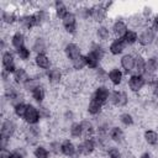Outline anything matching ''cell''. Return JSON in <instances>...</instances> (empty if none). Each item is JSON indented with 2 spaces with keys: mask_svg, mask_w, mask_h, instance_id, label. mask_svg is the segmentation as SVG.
<instances>
[{
  "mask_svg": "<svg viewBox=\"0 0 158 158\" xmlns=\"http://www.w3.org/2000/svg\"><path fill=\"white\" fill-rule=\"evenodd\" d=\"M21 137L23 144L28 148H33L38 143H41L42 138L44 137V130L41 123L38 125H23L21 130Z\"/></svg>",
  "mask_w": 158,
  "mask_h": 158,
  "instance_id": "1",
  "label": "cell"
},
{
  "mask_svg": "<svg viewBox=\"0 0 158 158\" xmlns=\"http://www.w3.org/2000/svg\"><path fill=\"white\" fill-rule=\"evenodd\" d=\"M2 99L7 102L9 107H12L17 104L25 102L26 94L21 89V86H17L14 83H10V84L2 86Z\"/></svg>",
  "mask_w": 158,
  "mask_h": 158,
  "instance_id": "2",
  "label": "cell"
},
{
  "mask_svg": "<svg viewBox=\"0 0 158 158\" xmlns=\"http://www.w3.org/2000/svg\"><path fill=\"white\" fill-rule=\"evenodd\" d=\"M130 104H131V94L128 93V90L117 88V89H112L106 109L125 110Z\"/></svg>",
  "mask_w": 158,
  "mask_h": 158,
  "instance_id": "3",
  "label": "cell"
},
{
  "mask_svg": "<svg viewBox=\"0 0 158 158\" xmlns=\"http://www.w3.org/2000/svg\"><path fill=\"white\" fill-rule=\"evenodd\" d=\"M19 121L16 117L12 115L10 116H4L0 123V136H5L10 139H15L19 135H21V130Z\"/></svg>",
  "mask_w": 158,
  "mask_h": 158,
  "instance_id": "4",
  "label": "cell"
},
{
  "mask_svg": "<svg viewBox=\"0 0 158 158\" xmlns=\"http://www.w3.org/2000/svg\"><path fill=\"white\" fill-rule=\"evenodd\" d=\"M126 86H127L130 94L138 95V96H141L146 91V89H148L143 75L142 74H137V73H132L131 75L127 77Z\"/></svg>",
  "mask_w": 158,
  "mask_h": 158,
  "instance_id": "5",
  "label": "cell"
},
{
  "mask_svg": "<svg viewBox=\"0 0 158 158\" xmlns=\"http://www.w3.org/2000/svg\"><path fill=\"white\" fill-rule=\"evenodd\" d=\"M96 153H98V144H96V141H95V136L83 138V139L77 142V154H78V157L91 158V157H95Z\"/></svg>",
  "mask_w": 158,
  "mask_h": 158,
  "instance_id": "6",
  "label": "cell"
},
{
  "mask_svg": "<svg viewBox=\"0 0 158 158\" xmlns=\"http://www.w3.org/2000/svg\"><path fill=\"white\" fill-rule=\"evenodd\" d=\"M60 26L63 28V31L68 35V36H77L79 33V19L75 14L74 10H70L62 20H60Z\"/></svg>",
  "mask_w": 158,
  "mask_h": 158,
  "instance_id": "7",
  "label": "cell"
},
{
  "mask_svg": "<svg viewBox=\"0 0 158 158\" xmlns=\"http://www.w3.org/2000/svg\"><path fill=\"white\" fill-rule=\"evenodd\" d=\"M65 72L63 67L54 64L48 70L44 72V81L51 86H58L64 83L65 80Z\"/></svg>",
  "mask_w": 158,
  "mask_h": 158,
  "instance_id": "8",
  "label": "cell"
},
{
  "mask_svg": "<svg viewBox=\"0 0 158 158\" xmlns=\"http://www.w3.org/2000/svg\"><path fill=\"white\" fill-rule=\"evenodd\" d=\"M157 33L151 28L149 25H146L144 27H142L138 31V43L137 46L142 49L146 48H151L152 46H154V42L157 40Z\"/></svg>",
  "mask_w": 158,
  "mask_h": 158,
  "instance_id": "9",
  "label": "cell"
},
{
  "mask_svg": "<svg viewBox=\"0 0 158 158\" xmlns=\"http://www.w3.org/2000/svg\"><path fill=\"white\" fill-rule=\"evenodd\" d=\"M19 67L20 64L17 63V57L14 49H7L1 52V70H5L12 75Z\"/></svg>",
  "mask_w": 158,
  "mask_h": 158,
  "instance_id": "10",
  "label": "cell"
},
{
  "mask_svg": "<svg viewBox=\"0 0 158 158\" xmlns=\"http://www.w3.org/2000/svg\"><path fill=\"white\" fill-rule=\"evenodd\" d=\"M30 48L32 49L33 54L40 53H48L49 52V40L44 33H36L31 37Z\"/></svg>",
  "mask_w": 158,
  "mask_h": 158,
  "instance_id": "11",
  "label": "cell"
},
{
  "mask_svg": "<svg viewBox=\"0 0 158 158\" xmlns=\"http://www.w3.org/2000/svg\"><path fill=\"white\" fill-rule=\"evenodd\" d=\"M17 27L20 30H22L23 32H32L33 30L38 28L37 21H36V17H35L33 12L28 11V10H26L23 12H20Z\"/></svg>",
  "mask_w": 158,
  "mask_h": 158,
  "instance_id": "12",
  "label": "cell"
},
{
  "mask_svg": "<svg viewBox=\"0 0 158 158\" xmlns=\"http://www.w3.org/2000/svg\"><path fill=\"white\" fill-rule=\"evenodd\" d=\"M62 52L64 58L70 63L74 59L83 56V47L75 41H65L62 47Z\"/></svg>",
  "mask_w": 158,
  "mask_h": 158,
  "instance_id": "13",
  "label": "cell"
},
{
  "mask_svg": "<svg viewBox=\"0 0 158 158\" xmlns=\"http://www.w3.org/2000/svg\"><path fill=\"white\" fill-rule=\"evenodd\" d=\"M125 81H126V74L122 72V69L118 65H111V67H109L107 83L112 88H115V89L121 88Z\"/></svg>",
  "mask_w": 158,
  "mask_h": 158,
  "instance_id": "14",
  "label": "cell"
},
{
  "mask_svg": "<svg viewBox=\"0 0 158 158\" xmlns=\"http://www.w3.org/2000/svg\"><path fill=\"white\" fill-rule=\"evenodd\" d=\"M111 91H112V89L110 88V85H107V84H96L89 98H93V99L100 101L106 107V105L109 102V99H110V95H111Z\"/></svg>",
  "mask_w": 158,
  "mask_h": 158,
  "instance_id": "15",
  "label": "cell"
},
{
  "mask_svg": "<svg viewBox=\"0 0 158 158\" xmlns=\"http://www.w3.org/2000/svg\"><path fill=\"white\" fill-rule=\"evenodd\" d=\"M110 10L105 5V2H95L93 4V16L91 21L96 25H102L107 21Z\"/></svg>",
  "mask_w": 158,
  "mask_h": 158,
  "instance_id": "16",
  "label": "cell"
},
{
  "mask_svg": "<svg viewBox=\"0 0 158 158\" xmlns=\"http://www.w3.org/2000/svg\"><path fill=\"white\" fill-rule=\"evenodd\" d=\"M109 138L112 144H116L120 147H122L127 143V135H126L125 128L116 123H114L111 126V128L109 131Z\"/></svg>",
  "mask_w": 158,
  "mask_h": 158,
  "instance_id": "17",
  "label": "cell"
},
{
  "mask_svg": "<svg viewBox=\"0 0 158 158\" xmlns=\"http://www.w3.org/2000/svg\"><path fill=\"white\" fill-rule=\"evenodd\" d=\"M32 12H33V15L36 17L38 28H43V27H46V26H48L51 23L52 17H53L51 7H42V6H40V7L35 9Z\"/></svg>",
  "mask_w": 158,
  "mask_h": 158,
  "instance_id": "18",
  "label": "cell"
},
{
  "mask_svg": "<svg viewBox=\"0 0 158 158\" xmlns=\"http://www.w3.org/2000/svg\"><path fill=\"white\" fill-rule=\"evenodd\" d=\"M126 51H127V44L122 38L112 37V40L107 44V52L109 56L111 57H121L122 54L126 53Z\"/></svg>",
  "mask_w": 158,
  "mask_h": 158,
  "instance_id": "19",
  "label": "cell"
},
{
  "mask_svg": "<svg viewBox=\"0 0 158 158\" xmlns=\"http://www.w3.org/2000/svg\"><path fill=\"white\" fill-rule=\"evenodd\" d=\"M32 64L33 67L40 70V72H46L51 67H53V60L52 57L48 53H40V54H35L33 59H32Z\"/></svg>",
  "mask_w": 158,
  "mask_h": 158,
  "instance_id": "20",
  "label": "cell"
},
{
  "mask_svg": "<svg viewBox=\"0 0 158 158\" xmlns=\"http://www.w3.org/2000/svg\"><path fill=\"white\" fill-rule=\"evenodd\" d=\"M60 154L63 158H77V142L69 137L60 139Z\"/></svg>",
  "mask_w": 158,
  "mask_h": 158,
  "instance_id": "21",
  "label": "cell"
},
{
  "mask_svg": "<svg viewBox=\"0 0 158 158\" xmlns=\"http://www.w3.org/2000/svg\"><path fill=\"white\" fill-rule=\"evenodd\" d=\"M105 110H106L105 105L93 98H89V100L85 105V112H86L88 117H91V118L99 117L100 115H102L105 112Z\"/></svg>",
  "mask_w": 158,
  "mask_h": 158,
  "instance_id": "22",
  "label": "cell"
},
{
  "mask_svg": "<svg viewBox=\"0 0 158 158\" xmlns=\"http://www.w3.org/2000/svg\"><path fill=\"white\" fill-rule=\"evenodd\" d=\"M94 40L100 42V43H109L112 40V32L110 28V25L102 23V25H96L94 28Z\"/></svg>",
  "mask_w": 158,
  "mask_h": 158,
  "instance_id": "23",
  "label": "cell"
},
{
  "mask_svg": "<svg viewBox=\"0 0 158 158\" xmlns=\"http://www.w3.org/2000/svg\"><path fill=\"white\" fill-rule=\"evenodd\" d=\"M118 67L126 75H131L132 73H135V53L126 52L125 54H122L118 59Z\"/></svg>",
  "mask_w": 158,
  "mask_h": 158,
  "instance_id": "24",
  "label": "cell"
},
{
  "mask_svg": "<svg viewBox=\"0 0 158 158\" xmlns=\"http://www.w3.org/2000/svg\"><path fill=\"white\" fill-rule=\"evenodd\" d=\"M19 16H20V14L16 10H14V9H2L1 10V14H0L1 25L2 26H6V27L17 26Z\"/></svg>",
  "mask_w": 158,
  "mask_h": 158,
  "instance_id": "25",
  "label": "cell"
},
{
  "mask_svg": "<svg viewBox=\"0 0 158 158\" xmlns=\"http://www.w3.org/2000/svg\"><path fill=\"white\" fill-rule=\"evenodd\" d=\"M110 28L112 32V36L116 38H122L125 36V33L128 31L130 26L128 22L122 19V17H116L111 23H110Z\"/></svg>",
  "mask_w": 158,
  "mask_h": 158,
  "instance_id": "26",
  "label": "cell"
},
{
  "mask_svg": "<svg viewBox=\"0 0 158 158\" xmlns=\"http://www.w3.org/2000/svg\"><path fill=\"white\" fill-rule=\"evenodd\" d=\"M22 122H23V125H30V126L31 125H38L42 122L37 105H35L33 102H28L27 111H26V115H25Z\"/></svg>",
  "mask_w": 158,
  "mask_h": 158,
  "instance_id": "27",
  "label": "cell"
},
{
  "mask_svg": "<svg viewBox=\"0 0 158 158\" xmlns=\"http://www.w3.org/2000/svg\"><path fill=\"white\" fill-rule=\"evenodd\" d=\"M9 41H10V46H11V49L16 51L23 46H26L27 43V35L26 32H23L22 30L20 28H16L14 32H11V35L9 36Z\"/></svg>",
  "mask_w": 158,
  "mask_h": 158,
  "instance_id": "28",
  "label": "cell"
},
{
  "mask_svg": "<svg viewBox=\"0 0 158 158\" xmlns=\"http://www.w3.org/2000/svg\"><path fill=\"white\" fill-rule=\"evenodd\" d=\"M116 121L123 128H132L136 126V116L130 110H122L118 112Z\"/></svg>",
  "mask_w": 158,
  "mask_h": 158,
  "instance_id": "29",
  "label": "cell"
},
{
  "mask_svg": "<svg viewBox=\"0 0 158 158\" xmlns=\"http://www.w3.org/2000/svg\"><path fill=\"white\" fill-rule=\"evenodd\" d=\"M88 51H90L91 53H94L102 63L105 62V59L107 58L109 56V52H107V46H105L104 43H100L95 40H91L88 44Z\"/></svg>",
  "mask_w": 158,
  "mask_h": 158,
  "instance_id": "30",
  "label": "cell"
},
{
  "mask_svg": "<svg viewBox=\"0 0 158 158\" xmlns=\"http://www.w3.org/2000/svg\"><path fill=\"white\" fill-rule=\"evenodd\" d=\"M142 141L147 147L158 148V131L152 127H147L142 132Z\"/></svg>",
  "mask_w": 158,
  "mask_h": 158,
  "instance_id": "31",
  "label": "cell"
},
{
  "mask_svg": "<svg viewBox=\"0 0 158 158\" xmlns=\"http://www.w3.org/2000/svg\"><path fill=\"white\" fill-rule=\"evenodd\" d=\"M47 95H48V89H47L46 84L43 83L40 86H37L28 96L31 99V102H33L35 105H42V104L46 102Z\"/></svg>",
  "mask_w": 158,
  "mask_h": 158,
  "instance_id": "32",
  "label": "cell"
},
{
  "mask_svg": "<svg viewBox=\"0 0 158 158\" xmlns=\"http://www.w3.org/2000/svg\"><path fill=\"white\" fill-rule=\"evenodd\" d=\"M32 73L30 72V69L26 65H20L17 68V70L12 74V83L17 86H22L30 78H31Z\"/></svg>",
  "mask_w": 158,
  "mask_h": 158,
  "instance_id": "33",
  "label": "cell"
},
{
  "mask_svg": "<svg viewBox=\"0 0 158 158\" xmlns=\"http://www.w3.org/2000/svg\"><path fill=\"white\" fill-rule=\"evenodd\" d=\"M51 10H52V14H53V17L57 19V20H62L72 9L69 7V5L62 0H57L51 4Z\"/></svg>",
  "mask_w": 158,
  "mask_h": 158,
  "instance_id": "34",
  "label": "cell"
},
{
  "mask_svg": "<svg viewBox=\"0 0 158 158\" xmlns=\"http://www.w3.org/2000/svg\"><path fill=\"white\" fill-rule=\"evenodd\" d=\"M81 127H83V138L94 137L96 133V123L94 118L91 117H83L80 120Z\"/></svg>",
  "mask_w": 158,
  "mask_h": 158,
  "instance_id": "35",
  "label": "cell"
},
{
  "mask_svg": "<svg viewBox=\"0 0 158 158\" xmlns=\"http://www.w3.org/2000/svg\"><path fill=\"white\" fill-rule=\"evenodd\" d=\"M67 133H68L69 138H72L77 142L83 139V127H81L80 120H77V121L72 122L69 126H67Z\"/></svg>",
  "mask_w": 158,
  "mask_h": 158,
  "instance_id": "36",
  "label": "cell"
},
{
  "mask_svg": "<svg viewBox=\"0 0 158 158\" xmlns=\"http://www.w3.org/2000/svg\"><path fill=\"white\" fill-rule=\"evenodd\" d=\"M78 19L83 21H91L93 16V4H79L74 10Z\"/></svg>",
  "mask_w": 158,
  "mask_h": 158,
  "instance_id": "37",
  "label": "cell"
},
{
  "mask_svg": "<svg viewBox=\"0 0 158 158\" xmlns=\"http://www.w3.org/2000/svg\"><path fill=\"white\" fill-rule=\"evenodd\" d=\"M15 53H16V57H17V60L20 62V63H23V64H27V63H30V62H32V59H33V52H32V49L30 48V46H23V47H21V48H19V49H16L15 51Z\"/></svg>",
  "mask_w": 158,
  "mask_h": 158,
  "instance_id": "38",
  "label": "cell"
},
{
  "mask_svg": "<svg viewBox=\"0 0 158 158\" xmlns=\"http://www.w3.org/2000/svg\"><path fill=\"white\" fill-rule=\"evenodd\" d=\"M107 73H109V68H106L105 65H100L99 68L91 72V78L96 84H106Z\"/></svg>",
  "mask_w": 158,
  "mask_h": 158,
  "instance_id": "39",
  "label": "cell"
},
{
  "mask_svg": "<svg viewBox=\"0 0 158 158\" xmlns=\"http://www.w3.org/2000/svg\"><path fill=\"white\" fill-rule=\"evenodd\" d=\"M144 73H149L158 77V53H153L147 57Z\"/></svg>",
  "mask_w": 158,
  "mask_h": 158,
  "instance_id": "40",
  "label": "cell"
},
{
  "mask_svg": "<svg viewBox=\"0 0 158 158\" xmlns=\"http://www.w3.org/2000/svg\"><path fill=\"white\" fill-rule=\"evenodd\" d=\"M31 154L33 158H53L47 144L46 143H38L37 146H35L31 151Z\"/></svg>",
  "mask_w": 158,
  "mask_h": 158,
  "instance_id": "41",
  "label": "cell"
},
{
  "mask_svg": "<svg viewBox=\"0 0 158 158\" xmlns=\"http://www.w3.org/2000/svg\"><path fill=\"white\" fill-rule=\"evenodd\" d=\"M133 53H135V73L143 74L144 69H146V59H147V57L139 51H133Z\"/></svg>",
  "mask_w": 158,
  "mask_h": 158,
  "instance_id": "42",
  "label": "cell"
},
{
  "mask_svg": "<svg viewBox=\"0 0 158 158\" xmlns=\"http://www.w3.org/2000/svg\"><path fill=\"white\" fill-rule=\"evenodd\" d=\"M38 106V112L41 116V121L42 122H51L54 117V112L53 109L48 105V104H42V105H37Z\"/></svg>",
  "mask_w": 158,
  "mask_h": 158,
  "instance_id": "43",
  "label": "cell"
},
{
  "mask_svg": "<svg viewBox=\"0 0 158 158\" xmlns=\"http://www.w3.org/2000/svg\"><path fill=\"white\" fill-rule=\"evenodd\" d=\"M84 56H85V62H86V69H89L90 72H93L96 68H99L100 65H102V62L90 51H86V53Z\"/></svg>",
  "mask_w": 158,
  "mask_h": 158,
  "instance_id": "44",
  "label": "cell"
},
{
  "mask_svg": "<svg viewBox=\"0 0 158 158\" xmlns=\"http://www.w3.org/2000/svg\"><path fill=\"white\" fill-rule=\"evenodd\" d=\"M30 151L26 144H17L11 148L10 158H28Z\"/></svg>",
  "mask_w": 158,
  "mask_h": 158,
  "instance_id": "45",
  "label": "cell"
},
{
  "mask_svg": "<svg viewBox=\"0 0 158 158\" xmlns=\"http://www.w3.org/2000/svg\"><path fill=\"white\" fill-rule=\"evenodd\" d=\"M122 40L125 41V43L127 44V47H135V46H137V43H138V31L130 27L128 31L122 37Z\"/></svg>",
  "mask_w": 158,
  "mask_h": 158,
  "instance_id": "46",
  "label": "cell"
},
{
  "mask_svg": "<svg viewBox=\"0 0 158 158\" xmlns=\"http://www.w3.org/2000/svg\"><path fill=\"white\" fill-rule=\"evenodd\" d=\"M147 23V21L141 16V14H135L132 16H130L128 20V26H131V28H135L137 31H139L142 27H144Z\"/></svg>",
  "mask_w": 158,
  "mask_h": 158,
  "instance_id": "47",
  "label": "cell"
},
{
  "mask_svg": "<svg viewBox=\"0 0 158 158\" xmlns=\"http://www.w3.org/2000/svg\"><path fill=\"white\" fill-rule=\"evenodd\" d=\"M27 105H28V102L25 101V102H21V104H17V105L12 106L11 107V115L14 117H16L17 120L22 121L25 115H26V111H27Z\"/></svg>",
  "mask_w": 158,
  "mask_h": 158,
  "instance_id": "48",
  "label": "cell"
},
{
  "mask_svg": "<svg viewBox=\"0 0 158 158\" xmlns=\"http://www.w3.org/2000/svg\"><path fill=\"white\" fill-rule=\"evenodd\" d=\"M60 120L65 125V126H69L72 122L77 121V111L70 109V107H67L62 111V115H60Z\"/></svg>",
  "mask_w": 158,
  "mask_h": 158,
  "instance_id": "49",
  "label": "cell"
},
{
  "mask_svg": "<svg viewBox=\"0 0 158 158\" xmlns=\"http://www.w3.org/2000/svg\"><path fill=\"white\" fill-rule=\"evenodd\" d=\"M46 144H47V147H48V149H49L52 157H54V158L62 157V154H60V139H58V138H52V139L47 141Z\"/></svg>",
  "mask_w": 158,
  "mask_h": 158,
  "instance_id": "50",
  "label": "cell"
},
{
  "mask_svg": "<svg viewBox=\"0 0 158 158\" xmlns=\"http://www.w3.org/2000/svg\"><path fill=\"white\" fill-rule=\"evenodd\" d=\"M70 64V68L74 73H81L84 69H86V62H85V56H80L79 58L74 59L73 62L69 63Z\"/></svg>",
  "mask_w": 158,
  "mask_h": 158,
  "instance_id": "51",
  "label": "cell"
},
{
  "mask_svg": "<svg viewBox=\"0 0 158 158\" xmlns=\"http://www.w3.org/2000/svg\"><path fill=\"white\" fill-rule=\"evenodd\" d=\"M105 158H121L122 156V148L116 144H110L107 149L104 152Z\"/></svg>",
  "mask_w": 158,
  "mask_h": 158,
  "instance_id": "52",
  "label": "cell"
},
{
  "mask_svg": "<svg viewBox=\"0 0 158 158\" xmlns=\"http://www.w3.org/2000/svg\"><path fill=\"white\" fill-rule=\"evenodd\" d=\"M139 14H141V16H142L147 22H149V20L153 17V15H154L156 12H154V7H153L152 5H143Z\"/></svg>",
  "mask_w": 158,
  "mask_h": 158,
  "instance_id": "53",
  "label": "cell"
},
{
  "mask_svg": "<svg viewBox=\"0 0 158 158\" xmlns=\"http://www.w3.org/2000/svg\"><path fill=\"white\" fill-rule=\"evenodd\" d=\"M148 91H149L152 99L158 100V78H157V79L148 86Z\"/></svg>",
  "mask_w": 158,
  "mask_h": 158,
  "instance_id": "54",
  "label": "cell"
},
{
  "mask_svg": "<svg viewBox=\"0 0 158 158\" xmlns=\"http://www.w3.org/2000/svg\"><path fill=\"white\" fill-rule=\"evenodd\" d=\"M14 139H10L5 136H0V149H6V148H11Z\"/></svg>",
  "mask_w": 158,
  "mask_h": 158,
  "instance_id": "55",
  "label": "cell"
},
{
  "mask_svg": "<svg viewBox=\"0 0 158 158\" xmlns=\"http://www.w3.org/2000/svg\"><path fill=\"white\" fill-rule=\"evenodd\" d=\"M149 26H151V28L158 35V12H156V14L153 15V17L149 20Z\"/></svg>",
  "mask_w": 158,
  "mask_h": 158,
  "instance_id": "56",
  "label": "cell"
},
{
  "mask_svg": "<svg viewBox=\"0 0 158 158\" xmlns=\"http://www.w3.org/2000/svg\"><path fill=\"white\" fill-rule=\"evenodd\" d=\"M121 158H137V154H135V152L130 148L122 149V156Z\"/></svg>",
  "mask_w": 158,
  "mask_h": 158,
  "instance_id": "57",
  "label": "cell"
},
{
  "mask_svg": "<svg viewBox=\"0 0 158 158\" xmlns=\"http://www.w3.org/2000/svg\"><path fill=\"white\" fill-rule=\"evenodd\" d=\"M137 158H154V156H153V153H152L151 151L143 149V151H141V152L137 154Z\"/></svg>",
  "mask_w": 158,
  "mask_h": 158,
  "instance_id": "58",
  "label": "cell"
},
{
  "mask_svg": "<svg viewBox=\"0 0 158 158\" xmlns=\"http://www.w3.org/2000/svg\"><path fill=\"white\" fill-rule=\"evenodd\" d=\"M10 154H11V148L0 149V158H10Z\"/></svg>",
  "mask_w": 158,
  "mask_h": 158,
  "instance_id": "59",
  "label": "cell"
},
{
  "mask_svg": "<svg viewBox=\"0 0 158 158\" xmlns=\"http://www.w3.org/2000/svg\"><path fill=\"white\" fill-rule=\"evenodd\" d=\"M94 158H102V157H99V156H98V157H94Z\"/></svg>",
  "mask_w": 158,
  "mask_h": 158,
  "instance_id": "60",
  "label": "cell"
},
{
  "mask_svg": "<svg viewBox=\"0 0 158 158\" xmlns=\"http://www.w3.org/2000/svg\"><path fill=\"white\" fill-rule=\"evenodd\" d=\"M157 131H158V126H157Z\"/></svg>",
  "mask_w": 158,
  "mask_h": 158,
  "instance_id": "61",
  "label": "cell"
}]
</instances>
